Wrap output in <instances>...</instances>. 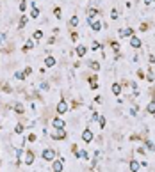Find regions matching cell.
I'll return each mask as SVG.
<instances>
[{
  "label": "cell",
  "mask_w": 155,
  "mask_h": 172,
  "mask_svg": "<svg viewBox=\"0 0 155 172\" xmlns=\"http://www.w3.org/2000/svg\"><path fill=\"white\" fill-rule=\"evenodd\" d=\"M52 126H54V128H64L66 124H64L63 119H54V121H52Z\"/></svg>",
  "instance_id": "cell-12"
},
{
  "label": "cell",
  "mask_w": 155,
  "mask_h": 172,
  "mask_svg": "<svg viewBox=\"0 0 155 172\" xmlns=\"http://www.w3.org/2000/svg\"><path fill=\"white\" fill-rule=\"evenodd\" d=\"M54 14H55L57 18H61V7H54Z\"/></svg>",
  "instance_id": "cell-28"
},
{
  "label": "cell",
  "mask_w": 155,
  "mask_h": 172,
  "mask_svg": "<svg viewBox=\"0 0 155 172\" xmlns=\"http://www.w3.org/2000/svg\"><path fill=\"white\" fill-rule=\"evenodd\" d=\"M4 39H5V34H2V35H0V43H4Z\"/></svg>",
  "instance_id": "cell-38"
},
{
  "label": "cell",
  "mask_w": 155,
  "mask_h": 172,
  "mask_svg": "<svg viewBox=\"0 0 155 172\" xmlns=\"http://www.w3.org/2000/svg\"><path fill=\"white\" fill-rule=\"evenodd\" d=\"M45 66H46V68H54V66H55V57L46 55V59H45Z\"/></svg>",
  "instance_id": "cell-8"
},
{
  "label": "cell",
  "mask_w": 155,
  "mask_h": 172,
  "mask_svg": "<svg viewBox=\"0 0 155 172\" xmlns=\"http://www.w3.org/2000/svg\"><path fill=\"white\" fill-rule=\"evenodd\" d=\"M96 87H98V83H96L95 80H91V89H96Z\"/></svg>",
  "instance_id": "cell-34"
},
{
  "label": "cell",
  "mask_w": 155,
  "mask_h": 172,
  "mask_svg": "<svg viewBox=\"0 0 155 172\" xmlns=\"http://www.w3.org/2000/svg\"><path fill=\"white\" fill-rule=\"evenodd\" d=\"M128 167H130V170H132V172H137V170H141V165H139V163H137L136 160H132Z\"/></svg>",
  "instance_id": "cell-14"
},
{
  "label": "cell",
  "mask_w": 155,
  "mask_h": 172,
  "mask_svg": "<svg viewBox=\"0 0 155 172\" xmlns=\"http://www.w3.org/2000/svg\"><path fill=\"white\" fill-rule=\"evenodd\" d=\"M111 91H112V94H114V96H119V94H121V85H119V83H112Z\"/></svg>",
  "instance_id": "cell-13"
},
{
  "label": "cell",
  "mask_w": 155,
  "mask_h": 172,
  "mask_svg": "<svg viewBox=\"0 0 155 172\" xmlns=\"http://www.w3.org/2000/svg\"><path fill=\"white\" fill-rule=\"evenodd\" d=\"M146 110H148V114H155V101H150L148 106H146Z\"/></svg>",
  "instance_id": "cell-17"
},
{
  "label": "cell",
  "mask_w": 155,
  "mask_h": 172,
  "mask_svg": "<svg viewBox=\"0 0 155 172\" xmlns=\"http://www.w3.org/2000/svg\"><path fill=\"white\" fill-rule=\"evenodd\" d=\"M34 39H43V32H41V30H36V32H34Z\"/></svg>",
  "instance_id": "cell-26"
},
{
  "label": "cell",
  "mask_w": 155,
  "mask_h": 172,
  "mask_svg": "<svg viewBox=\"0 0 155 172\" xmlns=\"http://www.w3.org/2000/svg\"><path fill=\"white\" fill-rule=\"evenodd\" d=\"M141 44H143V41H141L139 37H136V35L130 37V46H132V48H141Z\"/></svg>",
  "instance_id": "cell-6"
},
{
  "label": "cell",
  "mask_w": 155,
  "mask_h": 172,
  "mask_svg": "<svg viewBox=\"0 0 155 172\" xmlns=\"http://www.w3.org/2000/svg\"><path fill=\"white\" fill-rule=\"evenodd\" d=\"M96 14H98V11H96V9H95V7H91V9H89V11H87V18H89V21H93V20H95V16H96Z\"/></svg>",
  "instance_id": "cell-15"
},
{
  "label": "cell",
  "mask_w": 155,
  "mask_h": 172,
  "mask_svg": "<svg viewBox=\"0 0 155 172\" xmlns=\"http://www.w3.org/2000/svg\"><path fill=\"white\" fill-rule=\"evenodd\" d=\"M75 53H77V57H84V55L87 53V48H86L84 44H78L77 50H75Z\"/></svg>",
  "instance_id": "cell-7"
},
{
  "label": "cell",
  "mask_w": 155,
  "mask_h": 172,
  "mask_svg": "<svg viewBox=\"0 0 155 172\" xmlns=\"http://www.w3.org/2000/svg\"><path fill=\"white\" fill-rule=\"evenodd\" d=\"M23 73H25V76H29V75L32 73V69H30V68H29V66H27V68L23 69Z\"/></svg>",
  "instance_id": "cell-33"
},
{
  "label": "cell",
  "mask_w": 155,
  "mask_h": 172,
  "mask_svg": "<svg viewBox=\"0 0 155 172\" xmlns=\"http://www.w3.org/2000/svg\"><path fill=\"white\" fill-rule=\"evenodd\" d=\"M30 16H32V18H38V16H39V9H38V7H32V11H30Z\"/></svg>",
  "instance_id": "cell-23"
},
{
  "label": "cell",
  "mask_w": 155,
  "mask_h": 172,
  "mask_svg": "<svg viewBox=\"0 0 155 172\" xmlns=\"http://www.w3.org/2000/svg\"><path fill=\"white\" fill-rule=\"evenodd\" d=\"M55 112H57L59 115H63V114H66V112H68V103H66L64 100H61V101L57 103V106H55Z\"/></svg>",
  "instance_id": "cell-2"
},
{
  "label": "cell",
  "mask_w": 155,
  "mask_h": 172,
  "mask_svg": "<svg viewBox=\"0 0 155 172\" xmlns=\"http://www.w3.org/2000/svg\"><path fill=\"white\" fill-rule=\"evenodd\" d=\"M100 48H102V44H100V43H96V41H95V43H93V50H95V52H96V50H100Z\"/></svg>",
  "instance_id": "cell-32"
},
{
  "label": "cell",
  "mask_w": 155,
  "mask_h": 172,
  "mask_svg": "<svg viewBox=\"0 0 155 172\" xmlns=\"http://www.w3.org/2000/svg\"><path fill=\"white\" fill-rule=\"evenodd\" d=\"M98 124H100V128H105V117L104 115L98 117Z\"/></svg>",
  "instance_id": "cell-24"
},
{
  "label": "cell",
  "mask_w": 155,
  "mask_h": 172,
  "mask_svg": "<svg viewBox=\"0 0 155 172\" xmlns=\"http://www.w3.org/2000/svg\"><path fill=\"white\" fill-rule=\"evenodd\" d=\"M52 169L55 172L63 170V160H54V163H52Z\"/></svg>",
  "instance_id": "cell-10"
},
{
  "label": "cell",
  "mask_w": 155,
  "mask_h": 172,
  "mask_svg": "<svg viewBox=\"0 0 155 172\" xmlns=\"http://www.w3.org/2000/svg\"><path fill=\"white\" fill-rule=\"evenodd\" d=\"M23 130H25V128H23V124H16V128H14V133L22 135V133H23Z\"/></svg>",
  "instance_id": "cell-21"
},
{
  "label": "cell",
  "mask_w": 155,
  "mask_h": 172,
  "mask_svg": "<svg viewBox=\"0 0 155 172\" xmlns=\"http://www.w3.org/2000/svg\"><path fill=\"white\" fill-rule=\"evenodd\" d=\"M14 110H16V114H20V115H22V114H23V105H22V103H16V105H14Z\"/></svg>",
  "instance_id": "cell-20"
},
{
  "label": "cell",
  "mask_w": 155,
  "mask_h": 172,
  "mask_svg": "<svg viewBox=\"0 0 155 172\" xmlns=\"http://www.w3.org/2000/svg\"><path fill=\"white\" fill-rule=\"evenodd\" d=\"M77 37H78L77 32H71V39H73V41H77Z\"/></svg>",
  "instance_id": "cell-36"
},
{
  "label": "cell",
  "mask_w": 155,
  "mask_h": 172,
  "mask_svg": "<svg viewBox=\"0 0 155 172\" xmlns=\"http://www.w3.org/2000/svg\"><path fill=\"white\" fill-rule=\"evenodd\" d=\"M146 147H148V149H152V151H153V149H155L153 142H152V140H146Z\"/></svg>",
  "instance_id": "cell-30"
},
{
  "label": "cell",
  "mask_w": 155,
  "mask_h": 172,
  "mask_svg": "<svg viewBox=\"0 0 155 172\" xmlns=\"http://www.w3.org/2000/svg\"><path fill=\"white\" fill-rule=\"evenodd\" d=\"M25 7H27V2H25V0H22V2H20V11L23 13V11H25Z\"/></svg>",
  "instance_id": "cell-29"
},
{
  "label": "cell",
  "mask_w": 155,
  "mask_h": 172,
  "mask_svg": "<svg viewBox=\"0 0 155 172\" xmlns=\"http://www.w3.org/2000/svg\"><path fill=\"white\" fill-rule=\"evenodd\" d=\"M43 158L48 160V162H54V160H55V153H54L52 149H45V151H43Z\"/></svg>",
  "instance_id": "cell-4"
},
{
  "label": "cell",
  "mask_w": 155,
  "mask_h": 172,
  "mask_svg": "<svg viewBox=\"0 0 155 172\" xmlns=\"http://www.w3.org/2000/svg\"><path fill=\"white\" fill-rule=\"evenodd\" d=\"M111 20H118V11H116V9L111 11Z\"/></svg>",
  "instance_id": "cell-27"
},
{
  "label": "cell",
  "mask_w": 155,
  "mask_h": 172,
  "mask_svg": "<svg viewBox=\"0 0 155 172\" xmlns=\"http://www.w3.org/2000/svg\"><path fill=\"white\" fill-rule=\"evenodd\" d=\"M25 25H27V16L23 14V16L20 18V25H18V27H20V29H25Z\"/></svg>",
  "instance_id": "cell-18"
},
{
  "label": "cell",
  "mask_w": 155,
  "mask_h": 172,
  "mask_svg": "<svg viewBox=\"0 0 155 172\" xmlns=\"http://www.w3.org/2000/svg\"><path fill=\"white\" fill-rule=\"evenodd\" d=\"M14 76H16L18 80H23V78H25V73H23V71H18V73H16Z\"/></svg>",
  "instance_id": "cell-25"
},
{
  "label": "cell",
  "mask_w": 155,
  "mask_h": 172,
  "mask_svg": "<svg viewBox=\"0 0 155 172\" xmlns=\"http://www.w3.org/2000/svg\"><path fill=\"white\" fill-rule=\"evenodd\" d=\"M23 163H25V165H32V163H34V153H32V151H27V153H25Z\"/></svg>",
  "instance_id": "cell-3"
},
{
  "label": "cell",
  "mask_w": 155,
  "mask_h": 172,
  "mask_svg": "<svg viewBox=\"0 0 155 172\" xmlns=\"http://www.w3.org/2000/svg\"><path fill=\"white\" fill-rule=\"evenodd\" d=\"M77 156L82 158V160H87V158H89V153H87V151H77Z\"/></svg>",
  "instance_id": "cell-16"
},
{
  "label": "cell",
  "mask_w": 155,
  "mask_h": 172,
  "mask_svg": "<svg viewBox=\"0 0 155 172\" xmlns=\"http://www.w3.org/2000/svg\"><path fill=\"white\" fill-rule=\"evenodd\" d=\"M52 138H54V140H63V138H66V131H64V128H54Z\"/></svg>",
  "instance_id": "cell-1"
},
{
  "label": "cell",
  "mask_w": 155,
  "mask_h": 172,
  "mask_svg": "<svg viewBox=\"0 0 155 172\" xmlns=\"http://www.w3.org/2000/svg\"><path fill=\"white\" fill-rule=\"evenodd\" d=\"M29 142H36V135H29Z\"/></svg>",
  "instance_id": "cell-35"
},
{
  "label": "cell",
  "mask_w": 155,
  "mask_h": 172,
  "mask_svg": "<svg viewBox=\"0 0 155 172\" xmlns=\"http://www.w3.org/2000/svg\"><path fill=\"white\" fill-rule=\"evenodd\" d=\"M89 66H91V68L95 69V71H98V69H100V64H98V62H91Z\"/></svg>",
  "instance_id": "cell-31"
},
{
  "label": "cell",
  "mask_w": 155,
  "mask_h": 172,
  "mask_svg": "<svg viewBox=\"0 0 155 172\" xmlns=\"http://www.w3.org/2000/svg\"><path fill=\"white\" fill-rule=\"evenodd\" d=\"M82 138H84L86 144L93 142V133H91V130H84V131H82Z\"/></svg>",
  "instance_id": "cell-5"
},
{
  "label": "cell",
  "mask_w": 155,
  "mask_h": 172,
  "mask_svg": "<svg viewBox=\"0 0 155 172\" xmlns=\"http://www.w3.org/2000/svg\"><path fill=\"white\" fill-rule=\"evenodd\" d=\"M78 25V18L77 16H71V20H70V27H77Z\"/></svg>",
  "instance_id": "cell-22"
},
{
  "label": "cell",
  "mask_w": 155,
  "mask_h": 172,
  "mask_svg": "<svg viewBox=\"0 0 155 172\" xmlns=\"http://www.w3.org/2000/svg\"><path fill=\"white\" fill-rule=\"evenodd\" d=\"M89 23H91V29H93L95 32H98V30H102V27H104V25H102L100 21H96V20H93V21H89Z\"/></svg>",
  "instance_id": "cell-11"
},
{
  "label": "cell",
  "mask_w": 155,
  "mask_h": 172,
  "mask_svg": "<svg viewBox=\"0 0 155 172\" xmlns=\"http://www.w3.org/2000/svg\"><path fill=\"white\" fill-rule=\"evenodd\" d=\"M32 48H34V43H32V41H29V43H25V44H23V48H22V50H23V52H27V50H32Z\"/></svg>",
  "instance_id": "cell-19"
},
{
  "label": "cell",
  "mask_w": 155,
  "mask_h": 172,
  "mask_svg": "<svg viewBox=\"0 0 155 172\" xmlns=\"http://www.w3.org/2000/svg\"><path fill=\"white\" fill-rule=\"evenodd\" d=\"M112 48H114V50L118 52V50H119V44H118V43H112Z\"/></svg>",
  "instance_id": "cell-37"
},
{
  "label": "cell",
  "mask_w": 155,
  "mask_h": 172,
  "mask_svg": "<svg viewBox=\"0 0 155 172\" xmlns=\"http://www.w3.org/2000/svg\"><path fill=\"white\" fill-rule=\"evenodd\" d=\"M132 34H134L132 29H121L119 30V37H132Z\"/></svg>",
  "instance_id": "cell-9"
}]
</instances>
